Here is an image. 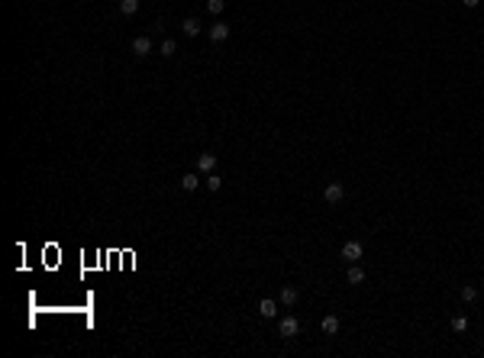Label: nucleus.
<instances>
[{
	"instance_id": "f257e3e1",
	"label": "nucleus",
	"mask_w": 484,
	"mask_h": 358,
	"mask_svg": "<svg viewBox=\"0 0 484 358\" xmlns=\"http://www.w3.org/2000/svg\"><path fill=\"white\" fill-rule=\"evenodd\" d=\"M342 197H345V187H342V184H339V181H329V184H326V187H323V200L329 203V206L342 203Z\"/></svg>"
},
{
	"instance_id": "f03ea898",
	"label": "nucleus",
	"mask_w": 484,
	"mask_h": 358,
	"mask_svg": "<svg viewBox=\"0 0 484 358\" xmlns=\"http://www.w3.org/2000/svg\"><path fill=\"white\" fill-rule=\"evenodd\" d=\"M278 333H281V336H284V339H294V336H297V333H301V323H297V320H294V316H284V320H281V323H278Z\"/></svg>"
},
{
	"instance_id": "7ed1b4c3",
	"label": "nucleus",
	"mask_w": 484,
	"mask_h": 358,
	"mask_svg": "<svg viewBox=\"0 0 484 358\" xmlns=\"http://www.w3.org/2000/svg\"><path fill=\"white\" fill-rule=\"evenodd\" d=\"M362 252H365L362 242H355V239L342 245V258H345V261H358V258H362Z\"/></svg>"
},
{
	"instance_id": "20e7f679",
	"label": "nucleus",
	"mask_w": 484,
	"mask_h": 358,
	"mask_svg": "<svg viewBox=\"0 0 484 358\" xmlns=\"http://www.w3.org/2000/svg\"><path fill=\"white\" fill-rule=\"evenodd\" d=\"M149 52H152V39H149V36H136L133 39V55L142 58V55H149Z\"/></svg>"
},
{
	"instance_id": "39448f33",
	"label": "nucleus",
	"mask_w": 484,
	"mask_h": 358,
	"mask_svg": "<svg viewBox=\"0 0 484 358\" xmlns=\"http://www.w3.org/2000/svg\"><path fill=\"white\" fill-rule=\"evenodd\" d=\"M258 313H262L265 320H275V316H278V304H275V300H271V297L258 300Z\"/></svg>"
},
{
	"instance_id": "423d86ee",
	"label": "nucleus",
	"mask_w": 484,
	"mask_h": 358,
	"mask_svg": "<svg viewBox=\"0 0 484 358\" xmlns=\"http://www.w3.org/2000/svg\"><path fill=\"white\" fill-rule=\"evenodd\" d=\"M216 168V155H197V171H200V175H210V171Z\"/></svg>"
},
{
	"instance_id": "0eeeda50",
	"label": "nucleus",
	"mask_w": 484,
	"mask_h": 358,
	"mask_svg": "<svg viewBox=\"0 0 484 358\" xmlns=\"http://www.w3.org/2000/svg\"><path fill=\"white\" fill-rule=\"evenodd\" d=\"M210 39H213V42H226V39H229V26L226 23H213V26H210Z\"/></svg>"
},
{
	"instance_id": "6e6552de",
	"label": "nucleus",
	"mask_w": 484,
	"mask_h": 358,
	"mask_svg": "<svg viewBox=\"0 0 484 358\" xmlns=\"http://www.w3.org/2000/svg\"><path fill=\"white\" fill-rule=\"evenodd\" d=\"M320 329H323L326 336H336V333H339V316H332V313H329V316H323Z\"/></svg>"
},
{
	"instance_id": "1a4fd4ad",
	"label": "nucleus",
	"mask_w": 484,
	"mask_h": 358,
	"mask_svg": "<svg viewBox=\"0 0 484 358\" xmlns=\"http://www.w3.org/2000/svg\"><path fill=\"white\" fill-rule=\"evenodd\" d=\"M181 32H184V36H190V39H194L197 32H200V19L187 16V19H184V23H181Z\"/></svg>"
},
{
	"instance_id": "9d476101",
	"label": "nucleus",
	"mask_w": 484,
	"mask_h": 358,
	"mask_svg": "<svg viewBox=\"0 0 484 358\" xmlns=\"http://www.w3.org/2000/svg\"><path fill=\"white\" fill-rule=\"evenodd\" d=\"M181 187H184V190H197V187H200V175H197V171L184 175V178H181Z\"/></svg>"
},
{
	"instance_id": "9b49d317",
	"label": "nucleus",
	"mask_w": 484,
	"mask_h": 358,
	"mask_svg": "<svg viewBox=\"0 0 484 358\" xmlns=\"http://www.w3.org/2000/svg\"><path fill=\"white\" fill-rule=\"evenodd\" d=\"M297 297H301V294H297V287H281V304L284 307H294Z\"/></svg>"
},
{
	"instance_id": "f8f14e48",
	"label": "nucleus",
	"mask_w": 484,
	"mask_h": 358,
	"mask_svg": "<svg viewBox=\"0 0 484 358\" xmlns=\"http://www.w3.org/2000/svg\"><path fill=\"white\" fill-rule=\"evenodd\" d=\"M120 13H123V16H133V13H139V0H120Z\"/></svg>"
},
{
	"instance_id": "ddd939ff",
	"label": "nucleus",
	"mask_w": 484,
	"mask_h": 358,
	"mask_svg": "<svg viewBox=\"0 0 484 358\" xmlns=\"http://www.w3.org/2000/svg\"><path fill=\"white\" fill-rule=\"evenodd\" d=\"M345 278H349V284H362V281H365V271L355 265V261H352V268H349V274H345Z\"/></svg>"
},
{
	"instance_id": "4468645a",
	"label": "nucleus",
	"mask_w": 484,
	"mask_h": 358,
	"mask_svg": "<svg viewBox=\"0 0 484 358\" xmlns=\"http://www.w3.org/2000/svg\"><path fill=\"white\" fill-rule=\"evenodd\" d=\"M462 300H465V304H475V300H478V287L465 284V287H462Z\"/></svg>"
},
{
	"instance_id": "2eb2a0df",
	"label": "nucleus",
	"mask_w": 484,
	"mask_h": 358,
	"mask_svg": "<svg viewBox=\"0 0 484 358\" xmlns=\"http://www.w3.org/2000/svg\"><path fill=\"white\" fill-rule=\"evenodd\" d=\"M207 10H210V13H216V16H220V13L226 10V0H207Z\"/></svg>"
},
{
	"instance_id": "dca6fc26",
	"label": "nucleus",
	"mask_w": 484,
	"mask_h": 358,
	"mask_svg": "<svg viewBox=\"0 0 484 358\" xmlns=\"http://www.w3.org/2000/svg\"><path fill=\"white\" fill-rule=\"evenodd\" d=\"M452 329H455V333H465V329H468V316H452Z\"/></svg>"
},
{
	"instance_id": "f3484780",
	"label": "nucleus",
	"mask_w": 484,
	"mask_h": 358,
	"mask_svg": "<svg viewBox=\"0 0 484 358\" xmlns=\"http://www.w3.org/2000/svg\"><path fill=\"white\" fill-rule=\"evenodd\" d=\"M207 187H210V190H220V187H223V178L210 171V175H207Z\"/></svg>"
},
{
	"instance_id": "a211bd4d",
	"label": "nucleus",
	"mask_w": 484,
	"mask_h": 358,
	"mask_svg": "<svg viewBox=\"0 0 484 358\" xmlns=\"http://www.w3.org/2000/svg\"><path fill=\"white\" fill-rule=\"evenodd\" d=\"M174 52H178V49H174V42H171V39H165V42H161V55H165V58H171Z\"/></svg>"
},
{
	"instance_id": "6ab92c4d",
	"label": "nucleus",
	"mask_w": 484,
	"mask_h": 358,
	"mask_svg": "<svg viewBox=\"0 0 484 358\" xmlns=\"http://www.w3.org/2000/svg\"><path fill=\"white\" fill-rule=\"evenodd\" d=\"M462 3H465V6H478L481 0H462Z\"/></svg>"
}]
</instances>
